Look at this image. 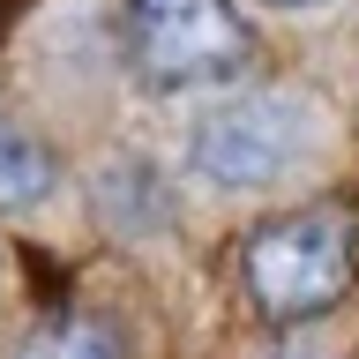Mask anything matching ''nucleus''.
<instances>
[{
	"label": "nucleus",
	"mask_w": 359,
	"mask_h": 359,
	"mask_svg": "<svg viewBox=\"0 0 359 359\" xmlns=\"http://www.w3.org/2000/svg\"><path fill=\"white\" fill-rule=\"evenodd\" d=\"M15 359H120V337L105 322H90V314H60V322H45Z\"/></svg>",
	"instance_id": "5"
},
{
	"label": "nucleus",
	"mask_w": 359,
	"mask_h": 359,
	"mask_svg": "<svg viewBox=\"0 0 359 359\" xmlns=\"http://www.w3.org/2000/svg\"><path fill=\"white\" fill-rule=\"evenodd\" d=\"M269 359H337V352L322 344V337H285V344H277Z\"/></svg>",
	"instance_id": "6"
},
{
	"label": "nucleus",
	"mask_w": 359,
	"mask_h": 359,
	"mask_svg": "<svg viewBox=\"0 0 359 359\" xmlns=\"http://www.w3.org/2000/svg\"><path fill=\"white\" fill-rule=\"evenodd\" d=\"M53 180H60V157L0 112V210H38L53 195Z\"/></svg>",
	"instance_id": "4"
},
{
	"label": "nucleus",
	"mask_w": 359,
	"mask_h": 359,
	"mask_svg": "<svg viewBox=\"0 0 359 359\" xmlns=\"http://www.w3.org/2000/svg\"><path fill=\"white\" fill-rule=\"evenodd\" d=\"M352 247H359V224L337 202H307V210H285L262 232H247L240 285L255 299V314L277 322V330L322 322L352 292Z\"/></svg>",
	"instance_id": "1"
},
{
	"label": "nucleus",
	"mask_w": 359,
	"mask_h": 359,
	"mask_svg": "<svg viewBox=\"0 0 359 359\" xmlns=\"http://www.w3.org/2000/svg\"><path fill=\"white\" fill-rule=\"evenodd\" d=\"M262 8H277V15H314V8H330V0H262Z\"/></svg>",
	"instance_id": "7"
},
{
	"label": "nucleus",
	"mask_w": 359,
	"mask_h": 359,
	"mask_svg": "<svg viewBox=\"0 0 359 359\" xmlns=\"http://www.w3.org/2000/svg\"><path fill=\"white\" fill-rule=\"evenodd\" d=\"M322 120L299 90H240L195 112L187 128V172L210 187H277V180L314 157Z\"/></svg>",
	"instance_id": "2"
},
{
	"label": "nucleus",
	"mask_w": 359,
	"mask_h": 359,
	"mask_svg": "<svg viewBox=\"0 0 359 359\" xmlns=\"http://www.w3.org/2000/svg\"><path fill=\"white\" fill-rule=\"evenodd\" d=\"M135 67L157 90H210L232 83L255 53L232 0H128Z\"/></svg>",
	"instance_id": "3"
}]
</instances>
